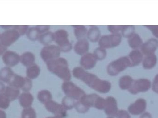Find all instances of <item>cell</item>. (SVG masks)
I'll return each mask as SVG.
<instances>
[{
  "mask_svg": "<svg viewBox=\"0 0 158 118\" xmlns=\"http://www.w3.org/2000/svg\"><path fill=\"white\" fill-rule=\"evenodd\" d=\"M147 108V102L143 98L137 99L129 107V111L133 115H140L144 113Z\"/></svg>",
  "mask_w": 158,
  "mask_h": 118,
  "instance_id": "10",
  "label": "cell"
},
{
  "mask_svg": "<svg viewBox=\"0 0 158 118\" xmlns=\"http://www.w3.org/2000/svg\"><path fill=\"white\" fill-rule=\"evenodd\" d=\"M97 60L94 54L87 53L81 57L80 64L84 69L90 70L94 67Z\"/></svg>",
  "mask_w": 158,
  "mask_h": 118,
  "instance_id": "9",
  "label": "cell"
},
{
  "mask_svg": "<svg viewBox=\"0 0 158 118\" xmlns=\"http://www.w3.org/2000/svg\"><path fill=\"white\" fill-rule=\"evenodd\" d=\"M0 38H1V37H0Z\"/></svg>",
  "mask_w": 158,
  "mask_h": 118,
  "instance_id": "33",
  "label": "cell"
},
{
  "mask_svg": "<svg viewBox=\"0 0 158 118\" xmlns=\"http://www.w3.org/2000/svg\"><path fill=\"white\" fill-rule=\"evenodd\" d=\"M140 118H152V117L150 113H148V112H145V113H143L142 114Z\"/></svg>",
  "mask_w": 158,
  "mask_h": 118,
  "instance_id": "31",
  "label": "cell"
},
{
  "mask_svg": "<svg viewBox=\"0 0 158 118\" xmlns=\"http://www.w3.org/2000/svg\"><path fill=\"white\" fill-rule=\"evenodd\" d=\"M128 57L131 63L130 67H135L142 63L143 59V55L141 51L133 50L130 53Z\"/></svg>",
  "mask_w": 158,
  "mask_h": 118,
  "instance_id": "12",
  "label": "cell"
},
{
  "mask_svg": "<svg viewBox=\"0 0 158 118\" xmlns=\"http://www.w3.org/2000/svg\"><path fill=\"white\" fill-rule=\"evenodd\" d=\"M141 51L143 55L154 54L158 48V40L156 38L149 39L143 43L141 46Z\"/></svg>",
  "mask_w": 158,
  "mask_h": 118,
  "instance_id": "8",
  "label": "cell"
},
{
  "mask_svg": "<svg viewBox=\"0 0 158 118\" xmlns=\"http://www.w3.org/2000/svg\"><path fill=\"white\" fill-rule=\"evenodd\" d=\"M100 30L96 26L91 27L87 31V38L92 42L98 41L100 38Z\"/></svg>",
  "mask_w": 158,
  "mask_h": 118,
  "instance_id": "17",
  "label": "cell"
},
{
  "mask_svg": "<svg viewBox=\"0 0 158 118\" xmlns=\"http://www.w3.org/2000/svg\"><path fill=\"white\" fill-rule=\"evenodd\" d=\"M38 30L40 31L41 34L47 32L50 29V26H39L36 27Z\"/></svg>",
  "mask_w": 158,
  "mask_h": 118,
  "instance_id": "30",
  "label": "cell"
},
{
  "mask_svg": "<svg viewBox=\"0 0 158 118\" xmlns=\"http://www.w3.org/2000/svg\"><path fill=\"white\" fill-rule=\"evenodd\" d=\"M61 52L58 46L49 44L44 46L40 52L41 57L45 63H47L48 61L59 57Z\"/></svg>",
  "mask_w": 158,
  "mask_h": 118,
  "instance_id": "7",
  "label": "cell"
},
{
  "mask_svg": "<svg viewBox=\"0 0 158 118\" xmlns=\"http://www.w3.org/2000/svg\"><path fill=\"white\" fill-rule=\"evenodd\" d=\"M152 87V83L147 79H138L134 80L129 91L131 93L136 95L140 93L145 92L149 91Z\"/></svg>",
  "mask_w": 158,
  "mask_h": 118,
  "instance_id": "6",
  "label": "cell"
},
{
  "mask_svg": "<svg viewBox=\"0 0 158 118\" xmlns=\"http://www.w3.org/2000/svg\"><path fill=\"white\" fill-rule=\"evenodd\" d=\"M74 28L75 36L78 40L84 39V37L87 33V29L83 26H72Z\"/></svg>",
  "mask_w": 158,
  "mask_h": 118,
  "instance_id": "22",
  "label": "cell"
},
{
  "mask_svg": "<svg viewBox=\"0 0 158 118\" xmlns=\"http://www.w3.org/2000/svg\"><path fill=\"white\" fill-rule=\"evenodd\" d=\"M54 41L61 51L67 52L72 49V45L69 39L68 32L64 29H60L54 33Z\"/></svg>",
  "mask_w": 158,
  "mask_h": 118,
  "instance_id": "4",
  "label": "cell"
},
{
  "mask_svg": "<svg viewBox=\"0 0 158 118\" xmlns=\"http://www.w3.org/2000/svg\"><path fill=\"white\" fill-rule=\"evenodd\" d=\"M130 67L131 63L128 56H123L110 63L107 67V71L110 76H116Z\"/></svg>",
  "mask_w": 158,
  "mask_h": 118,
  "instance_id": "3",
  "label": "cell"
},
{
  "mask_svg": "<svg viewBox=\"0 0 158 118\" xmlns=\"http://www.w3.org/2000/svg\"><path fill=\"white\" fill-rule=\"evenodd\" d=\"M19 32L15 31H8L4 32L0 38L2 45H10L19 38Z\"/></svg>",
  "mask_w": 158,
  "mask_h": 118,
  "instance_id": "11",
  "label": "cell"
},
{
  "mask_svg": "<svg viewBox=\"0 0 158 118\" xmlns=\"http://www.w3.org/2000/svg\"><path fill=\"white\" fill-rule=\"evenodd\" d=\"M40 42L42 44L46 45H49L52 42L54 41V33L52 32H45L41 34L40 38Z\"/></svg>",
  "mask_w": 158,
  "mask_h": 118,
  "instance_id": "20",
  "label": "cell"
},
{
  "mask_svg": "<svg viewBox=\"0 0 158 118\" xmlns=\"http://www.w3.org/2000/svg\"><path fill=\"white\" fill-rule=\"evenodd\" d=\"M128 39L129 46L133 50H138V48H141L143 45V39L137 33H135Z\"/></svg>",
  "mask_w": 158,
  "mask_h": 118,
  "instance_id": "15",
  "label": "cell"
},
{
  "mask_svg": "<svg viewBox=\"0 0 158 118\" xmlns=\"http://www.w3.org/2000/svg\"><path fill=\"white\" fill-rule=\"evenodd\" d=\"M123 26H108V30L111 34L118 33L121 31Z\"/></svg>",
  "mask_w": 158,
  "mask_h": 118,
  "instance_id": "26",
  "label": "cell"
},
{
  "mask_svg": "<svg viewBox=\"0 0 158 118\" xmlns=\"http://www.w3.org/2000/svg\"><path fill=\"white\" fill-rule=\"evenodd\" d=\"M134 80L129 75H124L121 77L119 80V85L123 89H130L132 84Z\"/></svg>",
  "mask_w": 158,
  "mask_h": 118,
  "instance_id": "19",
  "label": "cell"
},
{
  "mask_svg": "<svg viewBox=\"0 0 158 118\" xmlns=\"http://www.w3.org/2000/svg\"><path fill=\"white\" fill-rule=\"evenodd\" d=\"M72 74L75 78L81 80L89 85L100 88H109L110 83L108 81L100 79L93 73L86 71L81 67H76L72 71Z\"/></svg>",
  "mask_w": 158,
  "mask_h": 118,
  "instance_id": "2",
  "label": "cell"
},
{
  "mask_svg": "<svg viewBox=\"0 0 158 118\" xmlns=\"http://www.w3.org/2000/svg\"><path fill=\"white\" fill-rule=\"evenodd\" d=\"M94 54L97 60H103L106 56V49L99 47L98 48H97L94 50Z\"/></svg>",
  "mask_w": 158,
  "mask_h": 118,
  "instance_id": "24",
  "label": "cell"
},
{
  "mask_svg": "<svg viewBox=\"0 0 158 118\" xmlns=\"http://www.w3.org/2000/svg\"><path fill=\"white\" fill-rule=\"evenodd\" d=\"M46 63L48 70L60 79L67 81L71 79V73L68 63L65 58L59 57Z\"/></svg>",
  "mask_w": 158,
  "mask_h": 118,
  "instance_id": "1",
  "label": "cell"
},
{
  "mask_svg": "<svg viewBox=\"0 0 158 118\" xmlns=\"http://www.w3.org/2000/svg\"><path fill=\"white\" fill-rule=\"evenodd\" d=\"M152 88L153 91L158 94V74L154 78L152 83Z\"/></svg>",
  "mask_w": 158,
  "mask_h": 118,
  "instance_id": "29",
  "label": "cell"
},
{
  "mask_svg": "<svg viewBox=\"0 0 158 118\" xmlns=\"http://www.w3.org/2000/svg\"><path fill=\"white\" fill-rule=\"evenodd\" d=\"M149 30L153 35L156 37L157 39H158V26H145Z\"/></svg>",
  "mask_w": 158,
  "mask_h": 118,
  "instance_id": "28",
  "label": "cell"
},
{
  "mask_svg": "<svg viewBox=\"0 0 158 118\" xmlns=\"http://www.w3.org/2000/svg\"><path fill=\"white\" fill-rule=\"evenodd\" d=\"M9 52H6L3 57V59L6 65L9 66H13L17 64L20 58L19 57L18 55L12 52L8 51Z\"/></svg>",
  "mask_w": 158,
  "mask_h": 118,
  "instance_id": "16",
  "label": "cell"
},
{
  "mask_svg": "<svg viewBox=\"0 0 158 118\" xmlns=\"http://www.w3.org/2000/svg\"><path fill=\"white\" fill-rule=\"evenodd\" d=\"M21 62L25 66L29 67L34 64L35 57L34 55L31 52L25 53L20 58Z\"/></svg>",
  "mask_w": 158,
  "mask_h": 118,
  "instance_id": "21",
  "label": "cell"
},
{
  "mask_svg": "<svg viewBox=\"0 0 158 118\" xmlns=\"http://www.w3.org/2000/svg\"><path fill=\"white\" fill-rule=\"evenodd\" d=\"M157 60V57L155 54L146 55L142 61L143 67L145 69H152L156 67Z\"/></svg>",
  "mask_w": 158,
  "mask_h": 118,
  "instance_id": "14",
  "label": "cell"
},
{
  "mask_svg": "<svg viewBox=\"0 0 158 118\" xmlns=\"http://www.w3.org/2000/svg\"><path fill=\"white\" fill-rule=\"evenodd\" d=\"M135 28L133 26H123L121 31L122 36L129 38L135 32Z\"/></svg>",
  "mask_w": 158,
  "mask_h": 118,
  "instance_id": "23",
  "label": "cell"
},
{
  "mask_svg": "<svg viewBox=\"0 0 158 118\" xmlns=\"http://www.w3.org/2000/svg\"><path fill=\"white\" fill-rule=\"evenodd\" d=\"M27 33L29 39L33 41L36 40L37 39H39L41 35L37 27L30 29Z\"/></svg>",
  "mask_w": 158,
  "mask_h": 118,
  "instance_id": "25",
  "label": "cell"
},
{
  "mask_svg": "<svg viewBox=\"0 0 158 118\" xmlns=\"http://www.w3.org/2000/svg\"><path fill=\"white\" fill-rule=\"evenodd\" d=\"M89 43L85 39L78 40L74 46L75 53L78 55H82L87 53L89 50Z\"/></svg>",
  "mask_w": 158,
  "mask_h": 118,
  "instance_id": "13",
  "label": "cell"
},
{
  "mask_svg": "<svg viewBox=\"0 0 158 118\" xmlns=\"http://www.w3.org/2000/svg\"><path fill=\"white\" fill-rule=\"evenodd\" d=\"M40 72V69L39 66L36 64H33V65L28 67L27 71V76L30 79H35L39 76Z\"/></svg>",
  "mask_w": 158,
  "mask_h": 118,
  "instance_id": "18",
  "label": "cell"
},
{
  "mask_svg": "<svg viewBox=\"0 0 158 118\" xmlns=\"http://www.w3.org/2000/svg\"><path fill=\"white\" fill-rule=\"evenodd\" d=\"M5 50V49L4 46H3L2 45H0V55Z\"/></svg>",
  "mask_w": 158,
  "mask_h": 118,
  "instance_id": "32",
  "label": "cell"
},
{
  "mask_svg": "<svg viewBox=\"0 0 158 118\" xmlns=\"http://www.w3.org/2000/svg\"><path fill=\"white\" fill-rule=\"evenodd\" d=\"M8 68L3 69L0 72V78H13V73Z\"/></svg>",
  "mask_w": 158,
  "mask_h": 118,
  "instance_id": "27",
  "label": "cell"
},
{
  "mask_svg": "<svg viewBox=\"0 0 158 118\" xmlns=\"http://www.w3.org/2000/svg\"><path fill=\"white\" fill-rule=\"evenodd\" d=\"M122 36L119 33L104 35L98 40L99 47L104 49H110L118 46L122 41Z\"/></svg>",
  "mask_w": 158,
  "mask_h": 118,
  "instance_id": "5",
  "label": "cell"
}]
</instances>
